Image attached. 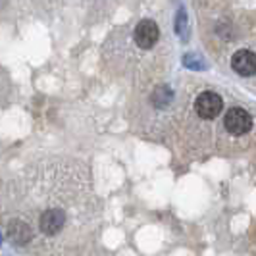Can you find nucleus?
Instances as JSON below:
<instances>
[{"label": "nucleus", "instance_id": "nucleus-1", "mask_svg": "<svg viewBox=\"0 0 256 256\" xmlns=\"http://www.w3.org/2000/svg\"><path fill=\"white\" fill-rule=\"evenodd\" d=\"M222 108H224L222 96H218L212 90L200 92L196 96V100H194V110H196V114L200 116L202 120H214L222 112Z\"/></svg>", "mask_w": 256, "mask_h": 256}, {"label": "nucleus", "instance_id": "nucleus-2", "mask_svg": "<svg viewBox=\"0 0 256 256\" xmlns=\"http://www.w3.org/2000/svg\"><path fill=\"white\" fill-rule=\"evenodd\" d=\"M224 126L231 135H244L252 128V118L243 108H231L224 118Z\"/></svg>", "mask_w": 256, "mask_h": 256}, {"label": "nucleus", "instance_id": "nucleus-3", "mask_svg": "<svg viewBox=\"0 0 256 256\" xmlns=\"http://www.w3.org/2000/svg\"><path fill=\"white\" fill-rule=\"evenodd\" d=\"M158 37H160V31H158V26L154 24L152 20H141L139 26L135 27V42L141 48L154 46Z\"/></svg>", "mask_w": 256, "mask_h": 256}, {"label": "nucleus", "instance_id": "nucleus-4", "mask_svg": "<svg viewBox=\"0 0 256 256\" xmlns=\"http://www.w3.org/2000/svg\"><path fill=\"white\" fill-rule=\"evenodd\" d=\"M233 70L243 77H250L256 74V54L250 50H237L231 58Z\"/></svg>", "mask_w": 256, "mask_h": 256}, {"label": "nucleus", "instance_id": "nucleus-5", "mask_svg": "<svg viewBox=\"0 0 256 256\" xmlns=\"http://www.w3.org/2000/svg\"><path fill=\"white\" fill-rule=\"evenodd\" d=\"M66 222V216L62 210H58V208H50V210H46V212H42V216H40V230L42 233H46V235H56L58 231L62 230V226H64Z\"/></svg>", "mask_w": 256, "mask_h": 256}, {"label": "nucleus", "instance_id": "nucleus-6", "mask_svg": "<svg viewBox=\"0 0 256 256\" xmlns=\"http://www.w3.org/2000/svg\"><path fill=\"white\" fill-rule=\"evenodd\" d=\"M31 228L27 226L26 222H22V220H14L12 224L8 226V237L12 239L14 243L18 244H26L29 243V239H31Z\"/></svg>", "mask_w": 256, "mask_h": 256}]
</instances>
